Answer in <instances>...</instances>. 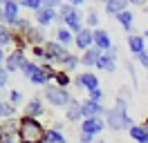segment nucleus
<instances>
[{
	"instance_id": "f257e3e1",
	"label": "nucleus",
	"mask_w": 148,
	"mask_h": 143,
	"mask_svg": "<svg viewBox=\"0 0 148 143\" xmlns=\"http://www.w3.org/2000/svg\"><path fill=\"white\" fill-rule=\"evenodd\" d=\"M16 141L18 143H45V127H43V123L38 118H32V116H20Z\"/></svg>"
},
{
	"instance_id": "f03ea898",
	"label": "nucleus",
	"mask_w": 148,
	"mask_h": 143,
	"mask_svg": "<svg viewBox=\"0 0 148 143\" xmlns=\"http://www.w3.org/2000/svg\"><path fill=\"white\" fill-rule=\"evenodd\" d=\"M106 127H110L112 132H123L132 127V118L128 114V107L117 103L114 107H110L106 112Z\"/></svg>"
},
{
	"instance_id": "7ed1b4c3",
	"label": "nucleus",
	"mask_w": 148,
	"mask_h": 143,
	"mask_svg": "<svg viewBox=\"0 0 148 143\" xmlns=\"http://www.w3.org/2000/svg\"><path fill=\"white\" fill-rule=\"evenodd\" d=\"M45 98H47V103L52 107H56V110H61V107L67 110V105L72 103L70 92L65 87H58V85H47L45 87Z\"/></svg>"
},
{
	"instance_id": "20e7f679",
	"label": "nucleus",
	"mask_w": 148,
	"mask_h": 143,
	"mask_svg": "<svg viewBox=\"0 0 148 143\" xmlns=\"http://www.w3.org/2000/svg\"><path fill=\"white\" fill-rule=\"evenodd\" d=\"M67 47H63L61 43H56V40H47L45 43V61L47 63H56V65H61L65 61V56H67Z\"/></svg>"
},
{
	"instance_id": "39448f33",
	"label": "nucleus",
	"mask_w": 148,
	"mask_h": 143,
	"mask_svg": "<svg viewBox=\"0 0 148 143\" xmlns=\"http://www.w3.org/2000/svg\"><path fill=\"white\" fill-rule=\"evenodd\" d=\"M18 18H20V5H18V0H7L5 7H2V16H0L2 25L9 27L11 22H16Z\"/></svg>"
},
{
	"instance_id": "423d86ee",
	"label": "nucleus",
	"mask_w": 148,
	"mask_h": 143,
	"mask_svg": "<svg viewBox=\"0 0 148 143\" xmlns=\"http://www.w3.org/2000/svg\"><path fill=\"white\" fill-rule=\"evenodd\" d=\"M27 61L25 58V52H20V49H14V52L5 58V69L9 72V74H14V72H20V67H23V63Z\"/></svg>"
},
{
	"instance_id": "0eeeda50",
	"label": "nucleus",
	"mask_w": 148,
	"mask_h": 143,
	"mask_svg": "<svg viewBox=\"0 0 148 143\" xmlns=\"http://www.w3.org/2000/svg\"><path fill=\"white\" fill-rule=\"evenodd\" d=\"M81 107H83V118H97V116H106V107L101 105V103H97V101H90V98H85L83 103H81Z\"/></svg>"
},
{
	"instance_id": "6e6552de",
	"label": "nucleus",
	"mask_w": 148,
	"mask_h": 143,
	"mask_svg": "<svg viewBox=\"0 0 148 143\" xmlns=\"http://www.w3.org/2000/svg\"><path fill=\"white\" fill-rule=\"evenodd\" d=\"M74 85L90 92V89H97V87H99V78H97V74H92V72H83V74L74 76Z\"/></svg>"
},
{
	"instance_id": "1a4fd4ad",
	"label": "nucleus",
	"mask_w": 148,
	"mask_h": 143,
	"mask_svg": "<svg viewBox=\"0 0 148 143\" xmlns=\"http://www.w3.org/2000/svg\"><path fill=\"white\" fill-rule=\"evenodd\" d=\"M106 130V121H103L101 116H97V118H83L81 121V132H88L97 136V134H101Z\"/></svg>"
},
{
	"instance_id": "9d476101",
	"label": "nucleus",
	"mask_w": 148,
	"mask_h": 143,
	"mask_svg": "<svg viewBox=\"0 0 148 143\" xmlns=\"http://www.w3.org/2000/svg\"><path fill=\"white\" fill-rule=\"evenodd\" d=\"M56 16H58V11L56 9H47V7H40L38 11H34V18H36L38 27H47L52 22H56Z\"/></svg>"
},
{
	"instance_id": "9b49d317",
	"label": "nucleus",
	"mask_w": 148,
	"mask_h": 143,
	"mask_svg": "<svg viewBox=\"0 0 148 143\" xmlns=\"http://www.w3.org/2000/svg\"><path fill=\"white\" fill-rule=\"evenodd\" d=\"M74 45L81 49V52H88L90 47L94 45V38H92V29H88V27H83L79 34L74 36Z\"/></svg>"
},
{
	"instance_id": "f8f14e48",
	"label": "nucleus",
	"mask_w": 148,
	"mask_h": 143,
	"mask_svg": "<svg viewBox=\"0 0 148 143\" xmlns=\"http://www.w3.org/2000/svg\"><path fill=\"white\" fill-rule=\"evenodd\" d=\"M92 38H94V47H99L101 52H108V49L112 47L110 34H108L106 29H101V27H97V29H92Z\"/></svg>"
},
{
	"instance_id": "ddd939ff",
	"label": "nucleus",
	"mask_w": 148,
	"mask_h": 143,
	"mask_svg": "<svg viewBox=\"0 0 148 143\" xmlns=\"http://www.w3.org/2000/svg\"><path fill=\"white\" fill-rule=\"evenodd\" d=\"M25 40L27 45L32 47H36V45H45V31H43V27H29L27 31H25Z\"/></svg>"
},
{
	"instance_id": "4468645a",
	"label": "nucleus",
	"mask_w": 148,
	"mask_h": 143,
	"mask_svg": "<svg viewBox=\"0 0 148 143\" xmlns=\"http://www.w3.org/2000/svg\"><path fill=\"white\" fill-rule=\"evenodd\" d=\"M128 49L135 56H139V54H144L146 52V38L141 34H130L128 36Z\"/></svg>"
},
{
	"instance_id": "2eb2a0df",
	"label": "nucleus",
	"mask_w": 148,
	"mask_h": 143,
	"mask_svg": "<svg viewBox=\"0 0 148 143\" xmlns=\"http://www.w3.org/2000/svg\"><path fill=\"white\" fill-rule=\"evenodd\" d=\"M103 56V52L99 49V47H90L88 52H83V56H81V65H85V67H97V63H99V58Z\"/></svg>"
},
{
	"instance_id": "dca6fc26",
	"label": "nucleus",
	"mask_w": 148,
	"mask_h": 143,
	"mask_svg": "<svg viewBox=\"0 0 148 143\" xmlns=\"http://www.w3.org/2000/svg\"><path fill=\"white\" fill-rule=\"evenodd\" d=\"M45 112V105H43V101L40 98H32L27 105H25V112H23V116H32V118H38V116Z\"/></svg>"
},
{
	"instance_id": "f3484780",
	"label": "nucleus",
	"mask_w": 148,
	"mask_h": 143,
	"mask_svg": "<svg viewBox=\"0 0 148 143\" xmlns=\"http://www.w3.org/2000/svg\"><path fill=\"white\" fill-rule=\"evenodd\" d=\"M65 118H67V121H74V123H76V121H83V107H81L79 101L72 98V103L65 110Z\"/></svg>"
},
{
	"instance_id": "a211bd4d",
	"label": "nucleus",
	"mask_w": 148,
	"mask_h": 143,
	"mask_svg": "<svg viewBox=\"0 0 148 143\" xmlns=\"http://www.w3.org/2000/svg\"><path fill=\"white\" fill-rule=\"evenodd\" d=\"M0 130H2V136H5V139H16L18 118H5V121L0 123Z\"/></svg>"
},
{
	"instance_id": "6ab92c4d",
	"label": "nucleus",
	"mask_w": 148,
	"mask_h": 143,
	"mask_svg": "<svg viewBox=\"0 0 148 143\" xmlns=\"http://www.w3.org/2000/svg\"><path fill=\"white\" fill-rule=\"evenodd\" d=\"M128 134H130V139H132V141L148 143V127L144 123H141V125H132V127L128 130Z\"/></svg>"
},
{
	"instance_id": "aec40b11",
	"label": "nucleus",
	"mask_w": 148,
	"mask_h": 143,
	"mask_svg": "<svg viewBox=\"0 0 148 143\" xmlns=\"http://www.w3.org/2000/svg\"><path fill=\"white\" fill-rule=\"evenodd\" d=\"M128 0H110V2H108V5H106V14H108V16H119L121 11H126V9H128Z\"/></svg>"
},
{
	"instance_id": "412c9836",
	"label": "nucleus",
	"mask_w": 148,
	"mask_h": 143,
	"mask_svg": "<svg viewBox=\"0 0 148 143\" xmlns=\"http://www.w3.org/2000/svg\"><path fill=\"white\" fill-rule=\"evenodd\" d=\"M117 20H119V25L126 29V34L132 31V27H135V14H132V11H128V9H126V11H121L119 16H117Z\"/></svg>"
},
{
	"instance_id": "4be33fe9",
	"label": "nucleus",
	"mask_w": 148,
	"mask_h": 143,
	"mask_svg": "<svg viewBox=\"0 0 148 143\" xmlns=\"http://www.w3.org/2000/svg\"><path fill=\"white\" fill-rule=\"evenodd\" d=\"M56 43H61L63 47H67V45L74 43V34L67 27H58V29H56Z\"/></svg>"
},
{
	"instance_id": "5701e85b",
	"label": "nucleus",
	"mask_w": 148,
	"mask_h": 143,
	"mask_svg": "<svg viewBox=\"0 0 148 143\" xmlns=\"http://www.w3.org/2000/svg\"><path fill=\"white\" fill-rule=\"evenodd\" d=\"M9 45H14V31L7 25H0V49H7Z\"/></svg>"
},
{
	"instance_id": "b1692460",
	"label": "nucleus",
	"mask_w": 148,
	"mask_h": 143,
	"mask_svg": "<svg viewBox=\"0 0 148 143\" xmlns=\"http://www.w3.org/2000/svg\"><path fill=\"white\" fill-rule=\"evenodd\" d=\"M79 65H81V58H79L76 54H72V52L67 54V56H65V61L61 63V67H63L67 74H70V72H74L76 67H79Z\"/></svg>"
},
{
	"instance_id": "393cba45",
	"label": "nucleus",
	"mask_w": 148,
	"mask_h": 143,
	"mask_svg": "<svg viewBox=\"0 0 148 143\" xmlns=\"http://www.w3.org/2000/svg\"><path fill=\"white\" fill-rule=\"evenodd\" d=\"M114 67H117V61L110 58L108 54H103L101 58H99V63H97V69H103V72H108V74H112Z\"/></svg>"
},
{
	"instance_id": "a878e982",
	"label": "nucleus",
	"mask_w": 148,
	"mask_h": 143,
	"mask_svg": "<svg viewBox=\"0 0 148 143\" xmlns=\"http://www.w3.org/2000/svg\"><path fill=\"white\" fill-rule=\"evenodd\" d=\"M72 76H70V74H67V72L65 69H58L56 72V76H54V85H58V87H70V85H72Z\"/></svg>"
},
{
	"instance_id": "bb28decb",
	"label": "nucleus",
	"mask_w": 148,
	"mask_h": 143,
	"mask_svg": "<svg viewBox=\"0 0 148 143\" xmlns=\"http://www.w3.org/2000/svg\"><path fill=\"white\" fill-rule=\"evenodd\" d=\"M45 143H67V139L63 136V132H56L52 127L45 130Z\"/></svg>"
},
{
	"instance_id": "cd10ccee",
	"label": "nucleus",
	"mask_w": 148,
	"mask_h": 143,
	"mask_svg": "<svg viewBox=\"0 0 148 143\" xmlns=\"http://www.w3.org/2000/svg\"><path fill=\"white\" fill-rule=\"evenodd\" d=\"M36 69H38V63H34V61H25V63H23V67H20L23 76H27V78H32V76L36 74Z\"/></svg>"
},
{
	"instance_id": "c85d7f7f",
	"label": "nucleus",
	"mask_w": 148,
	"mask_h": 143,
	"mask_svg": "<svg viewBox=\"0 0 148 143\" xmlns=\"http://www.w3.org/2000/svg\"><path fill=\"white\" fill-rule=\"evenodd\" d=\"M18 5L25 9H32V11H38L43 7V0H18Z\"/></svg>"
},
{
	"instance_id": "c756f323",
	"label": "nucleus",
	"mask_w": 148,
	"mask_h": 143,
	"mask_svg": "<svg viewBox=\"0 0 148 143\" xmlns=\"http://www.w3.org/2000/svg\"><path fill=\"white\" fill-rule=\"evenodd\" d=\"M85 25H88V29H97V27H99L97 11H88V14H85Z\"/></svg>"
},
{
	"instance_id": "7c9ffc66",
	"label": "nucleus",
	"mask_w": 148,
	"mask_h": 143,
	"mask_svg": "<svg viewBox=\"0 0 148 143\" xmlns=\"http://www.w3.org/2000/svg\"><path fill=\"white\" fill-rule=\"evenodd\" d=\"M32 56H34L36 61H45V45H36V47H32Z\"/></svg>"
},
{
	"instance_id": "2f4dec72",
	"label": "nucleus",
	"mask_w": 148,
	"mask_h": 143,
	"mask_svg": "<svg viewBox=\"0 0 148 143\" xmlns=\"http://www.w3.org/2000/svg\"><path fill=\"white\" fill-rule=\"evenodd\" d=\"M88 98H90V101H97V103H101V101H103V89L101 87L90 89V92H88Z\"/></svg>"
},
{
	"instance_id": "473e14b6",
	"label": "nucleus",
	"mask_w": 148,
	"mask_h": 143,
	"mask_svg": "<svg viewBox=\"0 0 148 143\" xmlns=\"http://www.w3.org/2000/svg\"><path fill=\"white\" fill-rule=\"evenodd\" d=\"M20 101H23V92H18V89H11V92H9V103L18 105Z\"/></svg>"
},
{
	"instance_id": "72a5a7b5",
	"label": "nucleus",
	"mask_w": 148,
	"mask_h": 143,
	"mask_svg": "<svg viewBox=\"0 0 148 143\" xmlns=\"http://www.w3.org/2000/svg\"><path fill=\"white\" fill-rule=\"evenodd\" d=\"M9 83V72L5 69V65H0V87L5 89V85Z\"/></svg>"
},
{
	"instance_id": "f704fd0d",
	"label": "nucleus",
	"mask_w": 148,
	"mask_h": 143,
	"mask_svg": "<svg viewBox=\"0 0 148 143\" xmlns=\"http://www.w3.org/2000/svg\"><path fill=\"white\" fill-rule=\"evenodd\" d=\"M61 5H63V0H43V7H47V9H56L58 11Z\"/></svg>"
},
{
	"instance_id": "c9c22d12",
	"label": "nucleus",
	"mask_w": 148,
	"mask_h": 143,
	"mask_svg": "<svg viewBox=\"0 0 148 143\" xmlns=\"http://www.w3.org/2000/svg\"><path fill=\"white\" fill-rule=\"evenodd\" d=\"M137 61H139V65H141V67H146V69H148V52L139 54V56H137Z\"/></svg>"
},
{
	"instance_id": "e433bc0d",
	"label": "nucleus",
	"mask_w": 148,
	"mask_h": 143,
	"mask_svg": "<svg viewBox=\"0 0 148 143\" xmlns=\"http://www.w3.org/2000/svg\"><path fill=\"white\" fill-rule=\"evenodd\" d=\"M79 141H81V143H92V141H94V136H92V134H88V132H81Z\"/></svg>"
},
{
	"instance_id": "4c0bfd02",
	"label": "nucleus",
	"mask_w": 148,
	"mask_h": 143,
	"mask_svg": "<svg viewBox=\"0 0 148 143\" xmlns=\"http://www.w3.org/2000/svg\"><path fill=\"white\" fill-rule=\"evenodd\" d=\"M103 54H108V56H110V58H114V61L119 58V49H117L114 45H112V47H110V49H108V52H103Z\"/></svg>"
},
{
	"instance_id": "58836bf2",
	"label": "nucleus",
	"mask_w": 148,
	"mask_h": 143,
	"mask_svg": "<svg viewBox=\"0 0 148 143\" xmlns=\"http://www.w3.org/2000/svg\"><path fill=\"white\" fill-rule=\"evenodd\" d=\"M52 130H56V132H63V123H61V121H54V123H52Z\"/></svg>"
},
{
	"instance_id": "ea45409f",
	"label": "nucleus",
	"mask_w": 148,
	"mask_h": 143,
	"mask_svg": "<svg viewBox=\"0 0 148 143\" xmlns=\"http://www.w3.org/2000/svg\"><path fill=\"white\" fill-rule=\"evenodd\" d=\"M130 5H137V7H146V2L148 0H128Z\"/></svg>"
},
{
	"instance_id": "a19ab883",
	"label": "nucleus",
	"mask_w": 148,
	"mask_h": 143,
	"mask_svg": "<svg viewBox=\"0 0 148 143\" xmlns=\"http://www.w3.org/2000/svg\"><path fill=\"white\" fill-rule=\"evenodd\" d=\"M67 5H72V7H79V5H83L85 0H65Z\"/></svg>"
},
{
	"instance_id": "79ce46f5",
	"label": "nucleus",
	"mask_w": 148,
	"mask_h": 143,
	"mask_svg": "<svg viewBox=\"0 0 148 143\" xmlns=\"http://www.w3.org/2000/svg\"><path fill=\"white\" fill-rule=\"evenodd\" d=\"M5 58H7V56H5V52L0 49V65H5Z\"/></svg>"
},
{
	"instance_id": "37998d69",
	"label": "nucleus",
	"mask_w": 148,
	"mask_h": 143,
	"mask_svg": "<svg viewBox=\"0 0 148 143\" xmlns=\"http://www.w3.org/2000/svg\"><path fill=\"white\" fill-rule=\"evenodd\" d=\"M2 143H18V141H16V139H5V136H2Z\"/></svg>"
},
{
	"instance_id": "c03bdc74",
	"label": "nucleus",
	"mask_w": 148,
	"mask_h": 143,
	"mask_svg": "<svg viewBox=\"0 0 148 143\" xmlns=\"http://www.w3.org/2000/svg\"><path fill=\"white\" fill-rule=\"evenodd\" d=\"M5 2H7V0H0V16H2V7H5Z\"/></svg>"
},
{
	"instance_id": "a18cd8bd",
	"label": "nucleus",
	"mask_w": 148,
	"mask_h": 143,
	"mask_svg": "<svg viewBox=\"0 0 148 143\" xmlns=\"http://www.w3.org/2000/svg\"><path fill=\"white\" fill-rule=\"evenodd\" d=\"M141 36H144V38H148V27L144 29V34H141Z\"/></svg>"
},
{
	"instance_id": "49530a36",
	"label": "nucleus",
	"mask_w": 148,
	"mask_h": 143,
	"mask_svg": "<svg viewBox=\"0 0 148 143\" xmlns=\"http://www.w3.org/2000/svg\"><path fill=\"white\" fill-rule=\"evenodd\" d=\"M2 92H5V89H2V87H0V101H2Z\"/></svg>"
},
{
	"instance_id": "de8ad7c7",
	"label": "nucleus",
	"mask_w": 148,
	"mask_h": 143,
	"mask_svg": "<svg viewBox=\"0 0 148 143\" xmlns=\"http://www.w3.org/2000/svg\"><path fill=\"white\" fill-rule=\"evenodd\" d=\"M144 125H146V127H148V116H146V121H144Z\"/></svg>"
},
{
	"instance_id": "09e8293b",
	"label": "nucleus",
	"mask_w": 148,
	"mask_h": 143,
	"mask_svg": "<svg viewBox=\"0 0 148 143\" xmlns=\"http://www.w3.org/2000/svg\"><path fill=\"white\" fill-rule=\"evenodd\" d=\"M101 2H103V5H108V2H110V0H101Z\"/></svg>"
},
{
	"instance_id": "8fccbe9b",
	"label": "nucleus",
	"mask_w": 148,
	"mask_h": 143,
	"mask_svg": "<svg viewBox=\"0 0 148 143\" xmlns=\"http://www.w3.org/2000/svg\"><path fill=\"white\" fill-rule=\"evenodd\" d=\"M0 143H2V130H0Z\"/></svg>"
}]
</instances>
